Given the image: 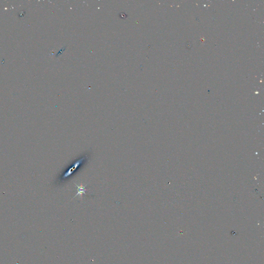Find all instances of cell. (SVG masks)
<instances>
[{"mask_svg": "<svg viewBox=\"0 0 264 264\" xmlns=\"http://www.w3.org/2000/svg\"><path fill=\"white\" fill-rule=\"evenodd\" d=\"M88 155H85L81 157L80 159H78L77 161L73 162L70 167L68 168L67 170L65 171L60 176V177L58 181L59 182H64L66 180L69 179V177L73 174V173L75 172L76 170L80 168L82 165H83L84 162H86L88 159Z\"/></svg>", "mask_w": 264, "mask_h": 264, "instance_id": "obj_1", "label": "cell"}, {"mask_svg": "<svg viewBox=\"0 0 264 264\" xmlns=\"http://www.w3.org/2000/svg\"><path fill=\"white\" fill-rule=\"evenodd\" d=\"M75 185L77 187V191H78V193L75 195L74 196L73 198H74L75 197L79 195L80 196V198L81 199L82 196H83V194L86 195V191H87V189L86 188V187L87 185L83 186V185H81L80 186H78V185H76V184H75Z\"/></svg>", "mask_w": 264, "mask_h": 264, "instance_id": "obj_2", "label": "cell"}]
</instances>
